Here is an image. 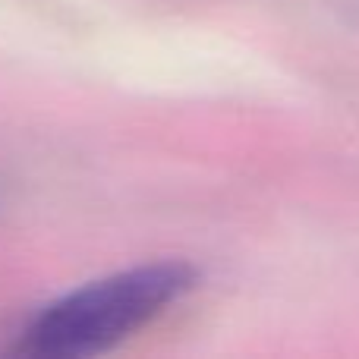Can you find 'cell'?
Instances as JSON below:
<instances>
[{
  "label": "cell",
  "instance_id": "obj_1",
  "mask_svg": "<svg viewBox=\"0 0 359 359\" xmlns=\"http://www.w3.org/2000/svg\"><path fill=\"white\" fill-rule=\"evenodd\" d=\"M198 284L189 262H149L107 274L48 303L19 331L25 359H88L120 347L177 306Z\"/></svg>",
  "mask_w": 359,
  "mask_h": 359
}]
</instances>
